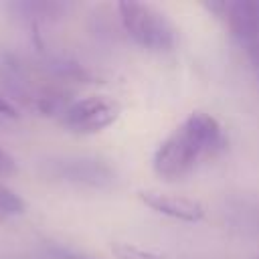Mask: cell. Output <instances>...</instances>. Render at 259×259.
<instances>
[{"mask_svg":"<svg viewBox=\"0 0 259 259\" xmlns=\"http://www.w3.org/2000/svg\"><path fill=\"white\" fill-rule=\"evenodd\" d=\"M225 146L219 119L206 111L188 113L154 152V172L166 180L190 174L204 158L214 156Z\"/></svg>","mask_w":259,"mask_h":259,"instance_id":"6da1fadb","label":"cell"},{"mask_svg":"<svg viewBox=\"0 0 259 259\" xmlns=\"http://www.w3.org/2000/svg\"><path fill=\"white\" fill-rule=\"evenodd\" d=\"M123 30L140 47L148 51H170L176 42V30L168 16L146 2H119L117 4Z\"/></svg>","mask_w":259,"mask_h":259,"instance_id":"7a4b0ae2","label":"cell"},{"mask_svg":"<svg viewBox=\"0 0 259 259\" xmlns=\"http://www.w3.org/2000/svg\"><path fill=\"white\" fill-rule=\"evenodd\" d=\"M206 6L227 22L235 40L259 67V0H227Z\"/></svg>","mask_w":259,"mask_h":259,"instance_id":"3957f363","label":"cell"},{"mask_svg":"<svg viewBox=\"0 0 259 259\" xmlns=\"http://www.w3.org/2000/svg\"><path fill=\"white\" fill-rule=\"evenodd\" d=\"M121 113L119 103L107 95H89L73 101L63 111V125L73 134H97L113 125Z\"/></svg>","mask_w":259,"mask_h":259,"instance_id":"277c9868","label":"cell"},{"mask_svg":"<svg viewBox=\"0 0 259 259\" xmlns=\"http://www.w3.org/2000/svg\"><path fill=\"white\" fill-rule=\"evenodd\" d=\"M51 172L61 180L83 184V186H93V188H105L115 180L113 170L105 162L93 160V158L59 160V162L53 164Z\"/></svg>","mask_w":259,"mask_h":259,"instance_id":"5b68a950","label":"cell"},{"mask_svg":"<svg viewBox=\"0 0 259 259\" xmlns=\"http://www.w3.org/2000/svg\"><path fill=\"white\" fill-rule=\"evenodd\" d=\"M138 198L154 212L182 221V223H198L204 219L202 202L188 196L168 194L160 190H138Z\"/></svg>","mask_w":259,"mask_h":259,"instance_id":"8992f818","label":"cell"},{"mask_svg":"<svg viewBox=\"0 0 259 259\" xmlns=\"http://www.w3.org/2000/svg\"><path fill=\"white\" fill-rule=\"evenodd\" d=\"M111 253L117 259H166V253L158 249H148L136 243H125V241L111 243Z\"/></svg>","mask_w":259,"mask_h":259,"instance_id":"52a82bcc","label":"cell"},{"mask_svg":"<svg viewBox=\"0 0 259 259\" xmlns=\"http://www.w3.org/2000/svg\"><path fill=\"white\" fill-rule=\"evenodd\" d=\"M24 212V202L10 188L0 184V214H20Z\"/></svg>","mask_w":259,"mask_h":259,"instance_id":"ba28073f","label":"cell"},{"mask_svg":"<svg viewBox=\"0 0 259 259\" xmlns=\"http://www.w3.org/2000/svg\"><path fill=\"white\" fill-rule=\"evenodd\" d=\"M16 172V162L12 156H8L2 148H0V174H14Z\"/></svg>","mask_w":259,"mask_h":259,"instance_id":"9c48e42d","label":"cell"},{"mask_svg":"<svg viewBox=\"0 0 259 259\" xmlns=\"http://www.w3.org/2000/svg\"><path fill=\"white\" fill-rule=\"evenodd\" d=\"M0 115H8V117H18V111H16V107L8 101V99H4L2 95H0Z\"/></svg>","mask_w":259,"mask_h":259,"instance_id":"30bf717a","label":"cell"},{"mask_svg":"<svg viewBox=\"0 0 259 259\" xmlns=\"http://www.w3.org/2000/svg\"><path fill=\"white\" fill-rule=\"evenodd\" d=\"M55 255H57V259H93V257H87V255H79V253H71V251H63V249L55 251Z\"/></svg>","mask_w":259,"mask_h":259,"instance_id":"8fae6325","label":"cell"},{"mask_svg":"<svg viewBox=\"0 0 259 259\" xmlns=\"http://www.w3.org/2000/svg\"><path fill=\"white\" fill-rule=\"evenodd\" d=\"M253 259H259V255H257V257H253Z\"/></svg>","mask_w":259,"mask_h":259,"instance_id":"7c38bea8","label":"cell"}]
</instances>
